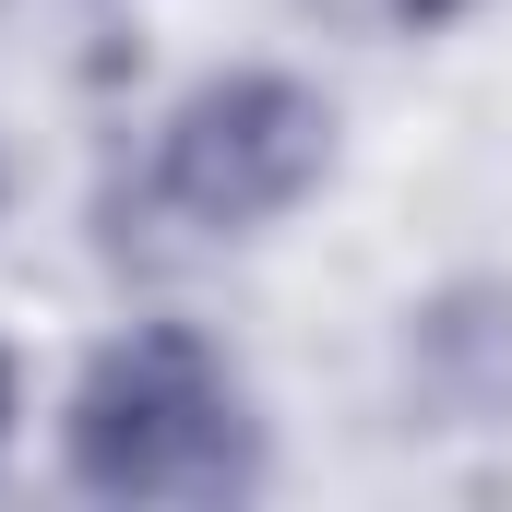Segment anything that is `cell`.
<instances>
[{"mask_svg":"<svg viewBox=\"0 0 512 512\" xmlns=\"http://www.w3.org/2000/svg\"><path fill=\"white\" fill-rule=\"evenodd\" d=\"M60 465L96 501H239L262 477V417L191 322H131L72 382Z\"/></svg>","mask_w":512,"mask_h":512,"instance_id":"obj_1","label":"cell"},{"mask_svg":"<svg viewBox=\"0 0 512 512\" xmlns=\"http://www.w3.org/2000/svg\"><path fill=\"white\" fill-rule=\"evenodd\" d=\"M12 405H24V393H12V358H0V453H12Z\"/></svg>","mask_w":512,"mask_h":512,"instance_id":"obj_5","label":"cell"},{"mask_svg":"<svg viewBox=\"0 0 512 512\" xmlns=\"http://www.w3.org/2000/svg\"><path fill=\"white\" fill-rule=\"evenodd\" d=\"M417 370L453 417H512V286H453L417 322Z\"/></svg>","mask_w":512,"mask_h":512,"instance_id":"obj_3","label":"cell"},{"mask_svg":"<svg viewBox=\"0 0 512 512\" xmlns=\"http://www.w3.org/2000/svg\"><path fill=\"white\" fill-rule=\"evenodd\" d=\"M322 179H334V96L274 72V60L203 72L155 120V155H143V203L203 227V239H251L274 215H298Z\"/></svg>","mask_w":512,"mask_h":512,"instance_id":"obj_2","label":"cell"},{"mask_svg":"<svg viewBox=\"0 0 512 512\" xmlns=\"http://www.w3.org/2000/svg\"><path fill=\"white\" fill-rule=\"evenodd\" d=\"M310 12H322L334 36H382V48H393V36H441L465 0H310Z\"/></svg>","mask_w":512,"mask_h":512,"instance_id":"obj_4","label":"cell"}]
</instances>
